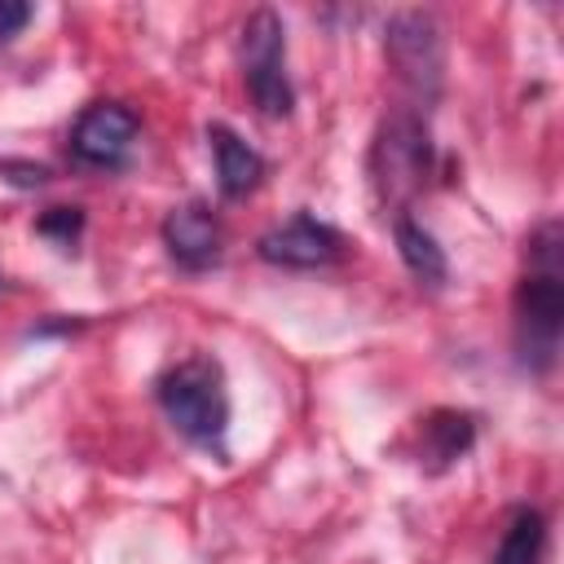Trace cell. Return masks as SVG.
Returning a JSON list of instances; mask_svg holds the SVG:
<instances>
[{"label":"cell","mask_w":564,"mask_h":564,"mask_svg":"<svg viewBox=\"0 0 564 564\" xmlns=\"http://www.w3.org/2000/svg\"><path fill=\"white\" fill-rule=\"evenodd\" d=\"M137 115L119 101L88 106L70 128V154L88 167H119L137 141Z\"/></svg>","instance_id":"cell-6"},{"label":"cell","mask_w":564,"mask_h":564,"mask_svg":"<svg viewBox=\"0 0 564 564\" xmlns=\"http://www.w3.org/2000/svg\"><path fill=\"white\" fill-rule=\"evenodd\" d=\"M35 229H40L44 238H53L62 251H70L75 238H79V229H84V212H79V207H48V212L35 220Z\"/></svg>","instance_id":"cell-13"},{"label":"cell","mask_w":564,"mask_h":564,"mask_svg":"<svg viewBox=\"0 0 564 564\" xmlns=\"http://www.w3.org/2000/svg\"><path fill=\"white\" fill-rule=\"evenodd\" d=\"M238 53H242V79H247L251 101H256L269 119L291 115L295 88H291V79H286V26H282V18H278L273 9L247 13Z\"/></svg>","instance_id":"cell-4"},{"label":"cell","mask_w":564,"mask_h":564,"mask_svg":"<svg viewBox=\"0 0 564 564\" xmlns=\"http://www.w3.org/2000/svg\"><path fill=\"white\" fill-rule=\"evenodd\" d=\"M159 405L185 441L212 454H225L229 392H225V375L216 357H181L176 366H167L159 375Z\"/></svg>","instance_id":"cell-2"},{"label":"cell","mask_w":564,"mask_h":564,"mask_svg":"<svg viewBox=\"0 0 564 564\" xmlns=\"http://www.w3.org/2000/svg\"><path fill=\"white\" fill-rule=\"evenodd\" d=\"M163 242H167V256L189 273H203L220 260V225L203 203L172 207L163 220Z\"/></svg>","instance_id":"cell-8"},{"label":"cell","mask_w":564,"mask_h":564,"mask_svg":"<svg viewBox=\"0 0 564 564\" xmlns=\"http://www.w3.org/2000/svg\"><path fill=\"white\" fill-rule=\"evenodd\" d=\"M392 234H397V251H401L405 269H410L423 286H441V282L449 278V260H445L441 242H436L419 220L397 216V220H392Z\"/></svg>","instance_id":"cell-11"},{"label":"cell","mask_w":564,"mask_h":564,"mask_svg":"<svg viewBox=\"0 0 564 564\" xmlns=\"http://www.w3.org/2000/svg\"><path fill=\"white\" fill-rule=\"evenodd\" d=\"M383 53H388V66L397 70L401 88L414 101H436L441 79H445V44H441V26L427 13H419V9L397 13L388 22Z\"/></svg>","instance_id":"cell-5"},{"label":"cell","mask_w":564,"mask_h":564,"mask_svg":"<svg viewBox=\"0 0 564 564\" xmlns=\"http://www.w3.org/2000/svg\"><path fill=\"white\" fill-rule=\"evenodd\" d=\"M339 247H344L339 229H330L326 220H317L308 212H295L291 220L273 225L260 238V260L282 264V269H322L339 256Z\"/></svg>","instance_id":"cell-7"},{"label":"cell","mask_w":564,"mask_h":564,"mask_svg":"<svg viewBox=\"0 0 564 564\" xmlns=\"http://www.w3.org/2000/svg\"><path fill=\"white\" fill-rule=\"evenodd\" d=\"M432 172V141L427 123L414 110H397L379 123L370 141V185L383 203H410Z\"/></svg>","instance_id":"cell-3"},{"label":"cell","mask_w":564,"mask_h":564,"mask_svg":"<svg viewBox=\"0 0 564 564\" xmlns=\"http://www.w3.org/2000/svg\"><path fill=\"white\" fill-rule=\"evenodd\" d=\"M542 551H546V520L524 507V511H516L511 529L502 533L494 564H542Z\"/></svg>","instance_id":"cell-12"},{"label":"cell","mask_w":564,"mask_h":564,"mask_svg":"<svg viewBox=\"0 0 564 564\" xmlns=\"http://www.w3.org/2000/svg\"><path fill=\"white\" fill-rule=\"evenodd\" d=\"M207 141H212V159H216V181H220V194L225 198H247L260 176H264V159L256 145H247L234 128L225 123H212L207 128Z\"/></svg>","instance_id":"cell-9"},{"label":"cell","mask_w":564,"mask_h":564,"mask_svg":"<svg viewBox=\"0 0 564 564\" xmlns=\"http://www.w3.org/2000/svg\"><path fill=\"white\" fill-rule=\"evenodd\" d=\"M26 22H31V4L26 0H0V40H13Z\"/></svg>","instance_id":"cell-14"},{"label":"cell","mask_w":564,"mask_h":564,"mask_svg":"<svg viewBox=\"0 0 564 564\" xmlns=\"http://www.w3.org/2000/svg\"><path fill=\"white\" fill-rule=\"evenodd\" d=\"M564 335V282H560V220L529 234V273L516 286V357L529 375L555 366Z\"/></svg>","instance_id":"cell-1"},{"label":"cell","mask_w":564,"mask_h":564,"mask_svg":"<svg viewBox=\"0 0 564 564\" xmlns=\"http://www.w3.org/2000/svg\"><path fill=\"white\" fill-rule=\"evenodd\" d=\"M476 441V427H471V414H458V410H436L423 419V445H419V463L427 471H445L454 467Z\"/></svg>","instance_id":"cell-10"}]
</instances>
